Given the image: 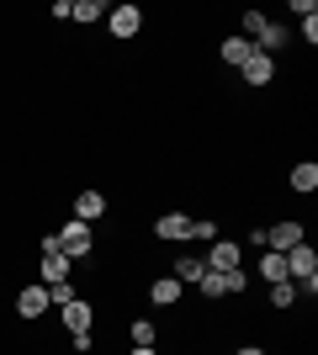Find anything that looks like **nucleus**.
I'll list each match as a JSON object with an SVG mask.
<instances>
[{
	"label": "nucleus",
	"instance_id": "0eeeda50",
	"mask_svg": "<svg viewBox=\"0 0 318 355\" xmlns=\"http://www.w3.org/2000/svg\"><path fill=\"white\" fill-rule=\"evenodd\" d=\"M303 223L297 218H281V223H271V228H265V250H276V254H287V250H297V244H303Z\"/></svg>",
	"mask_w": 318,
	"mask_h": 355
},
{
	"label": "nucleus",
	"instance_id": "a211bd4d",
	"mask_svg": "<svg viewBox=\"0 0 318 355\" xmlns=\"http://www.w3.org/2000/svg\"><path fill=\"white\" fill-rule=\"evenodd\" d=\"M127 340H133L138 350H154V340H159V329H154L149 318H133V324H127Z\"/></svg>",
	"mask_w": 318,
	"mask_h": 355
},
{
	"label": "nucleus",
	"instance_id": "cd10ccee",
	"mask_svg": "<svg viewBox=\"0 0 318 355\" xmlns=\"http://www.w3.org/2000/svg\"><path fill=\"white\" fill-rule=\"evenodd\" d=\"M233 355H265V345H239Z\"/></svg>",
	"mask_w": 318,
	"mask_h": 355
},
{
	"label": "nucleus",
	"instance_id": "423d86ee",
	"mask_svg": "<svg viewBox=\"0 0 318 355\" xmlns=\"http://www.w3.org/2000/svg\"><path fill=\"white\" fill-rule=\"evenodd\" d=\"M53 313H59V324L69 329V334L96 329V302H91V297H75V302H64V308H53Z\"/></svg>",
	"mask_w": 318,
	"mask_h": 355
},
{
	"label": "nucleus",
	"instance_id": "ddd939ff",
	"mask_svg": "<svg viewBox=\"0 0 318 355\" xmlns=\"http://www.w3.org/2000/svg\"><path fill=\"white\" fill-rule=\"evenodd\" d=\"M181 292H186V286L175 282V276H154V282H149V302H154V308H181Z\"/></svg>",
	"mask_w": 318,
	"mask_h": 355
},
{
	"label": "nucleus",
	"instance_id": "6ab92c4d",
	"mask_svg": "<svg viewBox=\"0 0 318 355\" xmlns=\"http://www.w3.org/2000/svg\"><path fill=\"white\" fill-rule=\"evenodd\" d=\"M106 11H112V6H101V0H75V16H69V21H85V27H96Z\"/></svg>",
	"mask_w": 318,
	"mask_h": 355
},
{
	"label": "nucleus",
	"instance_id": "4468645a",
	"mask_svg": "<svg viewBox=\"0 0 318 355\" xmlns=\"http://www.w3.org/2000/svg\"><path fill=\"white\" fill-rule=\"evenodd\" d=\"M292 191H297V196H313L318 191V164L313 159H303V164H292Z\"/></svg>",
	"mask_w": 318,
	"mask_h": 355
},
{
	"label": "nucleus",
	"instance_id": "2eb2a0df",
	"mask_svg": "<svg viewBox=\"0 0 318 355\" xmlns=\"http://www.w3.org/2000/svg\"><path fill=\"white\" fill-rule=\"evenodd\" d=\"M170 276H175V282H181V286H197L202 276H207V266H202L197 254H181V260L170 266Z\"/></svg>",
	"mask_w": 318,
	"mask_h": 355
},
{
	"label": "nucleus",
	"instance_id": "f257e3e1",
	"mask_svg": "<svg viewBox=\"0 0 318 355\" xmlns=\"http://www.w3.org/2000/svg\"><path fill=\"white\" fill-rule=\"evenodd\" d=\"M281 260H287V282H297V292L313 297V292H318V250L303 239V244H297V250H287Z\"/></svg>",
	"mask_w": 318,
	"mask_h": 355
},
{
	"label": "nucleus",
	"instance_id": "f8f14e48",
	"mask_svg": "<svg viewBox=\"0 0 318 355\" xmlns=\"http://www.w3.org/2000/svg\"><path fill=\"white\" fill-rule=\"evenodd\" d=\"M75 218H80V223H101V218H106V191H96V186L75 191Z\"/></svg>",
	"mask_w": 318,
	"mask_h": 355
},
{
	"label": "nucleus",
	"instance_id": "a878e982",
	"mask_svg": "<svg viewBox=\"0 0 318 355\" xmlns=\"http://www.w3.org/2000/svg\"><path fill=\"white\" fill-rule=\"evenodd\" d=\"M297 32H303V43H318V16H308V21H297Z\"/></svg>",
	"mask_w": 318,
	"mask_h": 355
},
{
	"label": "nucleus",
	"instance_id": "bb28decb",
	"mask_svg": "<svg viewBox=\"0 0 318 355\" xmlns=\"http://www.w3.org/2000/svg\"><path fill=\"white\" fill-rule=\"evenodd\" d=\"M75 16V0H53V21H69Z\"/></svg>",
	"mask_w": 318,
	"mask_h": 355
},
{
	"label": "nucleus",
	"instance_id": "20e7f679",
	"mask_svg": "<svg viewBox=\"0 0 318 355\" xmlns=\"http://www.w3.org/2000/svg\"><path fill=\"white\" fill-rule=\"evenodd\" d=\"M48 286L43 282H32V286H21V292H16V318H21V324H37V318H48Z\"/></svg>",
	"mask_w": 318,
	"mask_h": 355
},
{
	"label": "nucleus",
	"instance_id": "9b49d317",
	"mask_svg": "<svg viewBox=\"0 0 318 355\" xmlns=\"http://www.w3.org/2000/svg\"><path fill=\"white\" fill-rule=\"evenodd\" d=\"M218 59H223L228 69H244V64L255 59V43H249V37H239V32H233V37H223V43H218Z\"/></svg>",
	"mask_w": 318,
	"mask_h": 355
},
{
	"label": "nucleus",
	"instance_id": "9d476101",
	"mask_svg": "<svg viewBox=\"0 0 318 355\" xmlns=\"http://www.w3.org/2000/svg\"><path fill=\"white\" fill-rule=\"evenodd\" d=\"M244 85H249V90H265V85H271V80H276V59H271V53H260V48H255V59H249V64H244Z\"/></svg>",
	"mask_w": 318,
	"mask_h": 355
},
{
	"label": "nucleus",
	"instance_id": "5701e85b",
	"mask_svg": "<svg viewBox=\"0 0 318 355\" xmlns=\"http://www.w3.org/2000/svg\"><path fill=\"white\" fill-rule=\"evenodd\" d=\"M191 239H207L212 244V239H223V228H218L212 218H191Z\"/></svg>",
	"mask_w": 318,
	"mask_h": 355
},
{
	"label": "nucleus",
	"instance_id": "412c9836",
	"mask_svg": "<svg viewBox=\"0 0 318 355\" xmlns=\"http://www.w3.org/2000/svg\"><path fill=\"white\" fill-rule=\"evenodd\" d=\"M80 286L75 282H59V286H48V308H64V302H75Z\"/></svg>",
	"mask_w": 318,
	"mask_h": 355
},
{
	"label": "nucleus",
	"instance_id": "b1692460",
	"mask_svg": "<svg viewBox=\"0 0 318 355\" xmlns=\"http://www.w3.org/2000/svg\"><path fill=\"white\" fill-rule=\"evenodd\" d=\"M69 350H75V355H91V350H96V329H85V334H69Z\"/></svg>",
	"mask_w": 318,
	"mask_h": 355
},
{
	"label": "nucleus",
	"instance_id": "c85d7f7f",
	"mask_svg": "<svg viewBox=\"0 0 318 355\" xmlns=\"http://www.w3.org/2000/svg\"><path fill=\"white\" fill-rule=\"evenodd\" d=\"M127 355H159V350H138V345H133V350H127Z\"/></svg>",
	"mask_w": 318,
	"mask_h": 355
},
{
	"label": "nucleus",
	"instance_id": "1a4fd4ad",
	"mask_svg": "<svg viewBox=\"0 0 318 355\" xmlns=\"http://www.w3.org/2000/svg\"><path fill=\"white\" fill-rule=\"evenodd\" d=\"M154 239L186 244V239H191V218H186V212H159V218H154Z\"/></svg>",
	"mask_w": 318,
	"mask_h": 355
},
{
	"label": "nucleus",
	"instance_id": "f3484780",
	"mask_svg": "<svg viewBox=\"0 0 318 355\" xmlns=\"http://www.w3.org/2000/svg\"><path fill=\"white\" fill-rule=\"evenodd\" d=\"M297 302H303V292H297V282H276V286H271V308H276V313L297 308Z\"/></svg>",
	"mask_w": 318,
	"mask_h": 355
},
{
	"label": "nucleus",
	"instance_id": "4be33fe9",
	"mask_svg": "<svg viewBox=\"0 0 318 355\" xmlns=\"http://www.w3.org/2000/svg\"><path fill=\"white\" fill-rule=\"evenodd\" d=\"M197 292H202V302H218V297H223V276H218V270H207V276L197 282Z\"/></svg>",
	"mask_w": 318,
	"mask_h": 355
},
{
	"label": "nucleus",
	"instance_id": "aec40b11",
	"mask_svg": "<svg viewBox=\"0 0 318 355\" xmlns=\"http://www.w3.org/2000/svg\"><path fill=\"white\" fill-rule=\"evenodd\" d=\"M218 276H223V297H239V292H249V270H218Z\"/></svg>",
	"mask_w": 318,
	"mask_h": 355
},
{
	"label": "nucleus",
	"instance_id": "39448f33",
	"mask_svg": "<svg viewBox=\"0 0 318 355\" xmlns=\"http://www.w3.org/2000/svg\"><path fill=\"white\" fill-rule=\"evenodd\" d=\"M202 266H207V270H239V266H244V244H239V239H228V234L212 239Z\"/></svg>",
	"mask_w": 318,
	"mask_h": 355
},
{
	"label": "nucleus",
	"instance_id": "7ed1b4c3",
	"mask_svg": "<svg viewBox=\"0 0 318 355\" xmlns=\"http://www.w3.org/2000/svg\"><path fill=\"white\" fill-rule=\"evenodd\" d=\"M37 282H43V286L75 282V260H69V254H59V244H53V234H43V266H37Z\"/></svg>",
	"mask_w": 318,
	"mask_h": 355
},
{
	"label": "nucleus",
	"instance_id": "f03ea898",
	"mask_svg": "<svg viewBox=\"0 0 318 355\" xmlns=\"http://www.w3.org/2000/svg\"><path fill=\"white\" fill-rule=\"evenodd\" d=\"M53 244H59V254H69V260H91L96 254V228L91 223H80V218H69L64 228H53Z\"/></svg>",
	"mask_w": 318,
	"mask_h": 355
},
{
	"label": "nucleus",
	"instance_id": "6e6552de",
	"mask_svg": "<svg viewBox=\"0 0 318 355\" xmlns=\"http://www.w3.org/2000/svg\"><path fill=\"white\" fill-rule=\"evenodd\" d=\"M106 27H112V37L127 43V37L143 32V11H138V6H112V11H106Z\"/></svg>",
	"mask_w": 318,
	"mask_h": 355
},
{
	"label": "nucleus",
	"instance_id": "dca6fc26",
	"mask_svg": "<svg viewBox=\"0 0 318 355\" xmlns=\"http://www.w3.org/2000/svg\"><path fill=\"white\" fill-rule=\"evenodd\" d=\"M260 282H265V286L287 282V260H281L276 250H260Z\"/></svg>",
	"mask_w": 318,
	"mask_h": 355
},
{
	"label": "nucleus",
	"instance_id": "393cba45",
	"mask_svg": "<svg viewBox=\"0 0 318 355\" xmlns=\"http://www.w3.org/2000/svg\"><path fill=\"white\" fill-rule=\"evenodd\" d=\"M292 16H297V21H308V16H318V6H313V0H292Z\"/></svg>",
	"mask_w": 318,
	"mask_h": 355
}]
</instances>
